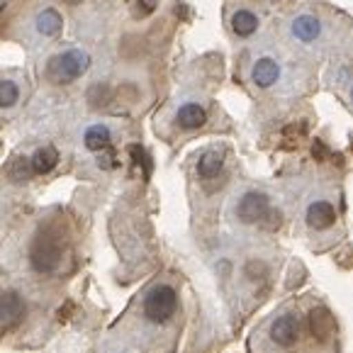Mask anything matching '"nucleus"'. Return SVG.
<instances>
[{
	"mask_svg": "<svg viewBox=\"0 0 353 353\" xmlns=\"http://www.w3.org/2000/svg\"><path fill=\"white\" fill-rule=\"evenodd\" d=\"M88 66H90V57L83 52V49H66V52L49 59L47 76H49V81H54V83L66 85V83L78 81V78L88 71Z\"/></svg>",
	"mask_w": 353,
	"mask_h": 353,
	"instance_id": "nucleus-7",
	"label": "nucleus"
},
{
	"mask_svg": "<svg viewBox=\"0 0 353 353\" xmlns=\"http://www.w3.org/2000/svg\"><path fill=\"white\" fill-rule=\"evenodd\" d=\"M34 27L42 37H57V34H61V30H63V20H61V15H59V10L44 8V10L37 15Z\"/></svg>",
	"mask_w": 353,
	"mask_h": 353,
	"instance_id": "nucleus-15",
	"label": "nucleus"
},
{
	"mask_svg": "<svg viewBox=\"0 0 353 353\" xmlns=\"http://www.w3.org/2000/svg\"><path fill=\"white\" fill-rule=\"evenodd\" d=\"M281 39L314 63L353 59V17L324 3H305L281 22Z\"/></svg>",
	"mask_w": 353,
	"mask_h": 353,
	"instance_id": "nucleus-1",
	"label": "nucleus"
},
{
	"mask_svg": "<svg viewBox=\"0 0 353 353\" xmlns=\"http://www.w3.org/2000/svg\"><path fill=\"white\" fill-rule=\"evenodd\" d=\"M181 312V290L173 281H156L139 295L137 322L146 334L161 336L178 319Z\"/></svg>",
	"mask_w": 353,
	"mask_h": 353,
	"instance_id": "nucleus-5",
	"label": "nucleus"
},
{
	"mask_svg": "<svg viewBox=\"0 0 353 353\" xmlns=\"http://www.w3.org/2000/svg\"><path fill=\"white\" fill-rule=\"evenodd\" d=\"M263 27V15H261L256 8L251 6H236L229 12V30L236 39L241 42H249Z\"/></svg>",
	"mask_w": 353,
	"mask_h": 353,
	"instance_id": "nucleus-9",
	"label": "nucleus"
},
{
	"mask_svg": "<svg viewBox=\"0 0 353 353\" xmlns=\"http://www.w3.org/2000/svg\"><path fill=\"white\" fill-rule=\"evenodd\" d=\"M227 168V146H208L205 151H200L198 163H195V171H198V178L205 183L219 181Z\"/></svg>",
	"mask_w": 353,
	"mask_h": 353,
	"instance_id": "nucleus-11",
	"label": "nucleus"
},
{
	"mask_svg": "<svg viewBox=\"0 0 353 353\" xmlns=\"http://www.w3.org/2000/svg\"><path fill=\"white\" fill-rule=\"evenodd\" d=\"M210 110L200 100H183L173 112V125L181 132H198L208 125Z\"/></svg>",
	"mask_w": 353,
	"mask_h": 353,
	"instance_id": "nucleus-10",
	"label": "nucleus"
},
{
	"mask_svg": "<svg viewBox=\"0 0 353 353\" xmlns=\"http://www.w3.org/2000/svg\"><path fill=\"white\" fill-rule=\"evenodd\" d=\"M232 219L241 227L251 229H276L283 219L276 198L261 188H246L232 203Z\"/></svg>",
	"mask_w": 353,
	"mask_h": 353,
	"instance_id": "nucleus-6",
	"label": "nucleus"
},
{
	"mask_svg": "<svg viewBox=\"0 0 353 353\" xmlns=\"http://www.w3.org/2000/svg\"><path fill=\"white\" fill-rule=\"evenodd\" d=\"M22 312H25V302H22L20 295L10 290L0 292V329L15 324L22 317Z\"/></svg>",
	"mask_w": 353,
	"mask_h": 353,
	"instance_id": "nucleus-13",
	"label": "nucleus"
},
{
	"mask_svg": "<svg viewBox=\"0 0 353 353\" xmlns=\"http://www.w3.org/2000/svg\"><path fill=\"white\" fill-rule=\"evenodd\" d=\"M307 339V314L297 302H285L251 334V353H295Z\"/></svg>",
	"mask_w": 353,
	"mask_h": 353,
	"instance_id": "nucleus-4",
	"label": "nucleus"
},
{
	"mask_svg": "<svg viewBox=\"0 0 353 353\" xmlns=\"http://www.w3.org/2000/svg\"><path fill=\"white\" fill-rule=\"evenodd\" d=\"M112 353H130V351H112Z\"/></svg>",
	"mask_w": 353,
	"mask_h": 353,
	"instance_id": "nucleus-18",
	"label": "nucleus"
},
{
	"mask_svg": "<svg viewBox=\"0 0 353 353\" xmlns=\"http://www.w3.org/2000/svg\"><path fill=\"white\" fill-rule=\"evenodd\" d=\"M61 259V241H57L52 234H42L32 249V263L37 270H52L57 261Z\"/></svg>",
	"mask_w": 353,
	"mask_h": 353,
	"instance_id": "nucleus-12",
	"label": "nucleus"
},
{
	"mask_svg": "<svg viewBox=\"0 0 353 353\" xmlns=\"http://www.w3.org/2000/svg\"><path fill=\"white\" fill-rule=\"evenodd\" d=\"M57 163H59V151L54 146H42V149H37L34 156H32L30 168L34 173H49L54 171Z\"/></svg>",
	"mask_w": 353,
	"mask_h": 353,
	"instance_id": "nucleus-16",
	"label": "nucleus"
},
{
	"mask_svg": "<svg viewBox=\"0 0 353 353\" xmlns=\"http://www.w3.org/2000/svg\"><path fill=\"white\" fill-rule=\"evenodd\" d=\"M297 229L314 251H327L343 236L341 190L332 185H312L297 210Z\"/></svg>",
	"mask_w": 353,
	"mask_h": 353,
	"instance_id": "nucleus-3",
	"label": "nucleus"
},
{
	"mask_svg": "<svg viewBox=\"0 0 353 353\" xmlns=\"http://www.w3.org/2000/svg\"><path fill=\"white\" fill-rule=\"evenodd\" d=\"M244 78L256 93L290 98L314 85V61L297 54L283 39H265L249 52Z\"/></svg>",
	"mask_w": 353,
	"mask_h": 353,
	"instance_id": "nucleus-2",
	"label": "nucleus"
},
{
	"mask_svg": "<svg viewBox=\"0 0 353 353\" xmlns=\"http://www.w3.org/2000/svg\"><path fill=\"white\" fill-rule=\"evenodd\" d=\"M83 144L85 149L95 151V154L110 151V146H112V132H110L108 125H90L83 132Z\"/></svg>",
	"mask_w": 353,
	"mask_h": 353,
	"instance_id": "nucleus-14",
	"label": "nucleus"
},
{
	"mask_svg": "<svg viewBox=\"0 0 353 353\" xmlns=\"http://www.w3.org/2000/svg\"><path fill=\"white\" fill-rule=\"evenodd\" d=\"M20 103V85L15 81H0V110L15 108Z\"/></svg>",
	"mask_w": 353,
	"mask_h": 353,
	"instance_id": "nucleus-17",
	"label": "nucleus"
},
{
	"mask_svg": "<svg viewBox=\"0 0 353 353\" xmlns=\"http://www.w3.org/2000/svg\"><path fill=\"white\" fill-rule=\"evenodd\" d=\"M322 85L332 90L343 108L353 114V59H343V61H329L327 71L322 76Z\"/></svg>",
	"mask_w": 353,
	"mask_h": 353,
	"instance_id": "nucleus-8",
	"label": "nucleus"
}]
</instances>
